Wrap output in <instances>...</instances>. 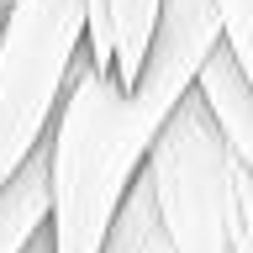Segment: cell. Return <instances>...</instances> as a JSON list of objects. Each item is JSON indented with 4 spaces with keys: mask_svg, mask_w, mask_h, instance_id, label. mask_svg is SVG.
Returning <instances> with one entry per match:
<instances>
[{
    "mask_svg": "<svg viewBox=\"0 0 253 253\" xmlns=\"http://www.w3.org/2000/svg\"><path fill=\"white\" fill-rule=\"evenodd\" d=\"M84 53L79 0H5L0 16V190L47 142L69 69Z\"/></svg>",
    "mask_w": 253,
    "mask_h": 253,
    "instance_id": "7a4b0ae2",
    "label": "cell"
},
{
    "mask_svg": "<svg viewBox=\"0 0 253 253\" xmlns=\"http://www.w3.org/2000/svg\"><path fill=\"white\" fill-rule=\"evenodd\" d=\"M47 227V158L42 148L11 174L0 190V253H21Z\"/></svg>",
    "mask_w": 253,
    "mask_h": 253,
    "instance_id": "5b68a950",
    "label": "cell"
},
{
    "mask_svg": "<svg viewBox=\"0 0 253 253\" xmlns=\"http://www.w3.org/2000/svg\"><path fill=\"white\" fill-rule=\"evenodd\" d=\"M195 100L206 106V116H211V126H216L221 148H227V158L237 164V174L253 185V95L248 84H243V74L232 69V58H227V47H211L201 63V74H195Z\"/></svg>",
    "mask_w": 253,
    "mask_h": 253,
    "instance_id": "277c9868",
    "label": "cell"
},
{
    "mask_svg": "<svg viewBox=\"0 0 253 253\" xmlns=\"http://www.w3.org/2000/svg\"><path fill=\"white\" fill-rule=\"evenodd\" d=\"M100 253H169V237H164L158 211H153L148 174H137V185L126 190V201H122V211H116V221H111Z\"/></svg>",
    "mask_w": 253,
    "mask_h": 253,
    "instance_id": "8992f818",
    "label": "cell"
},
{
    "mask_svg": "<svg viewBox=\"0 0 253 253\" xmlns=\"http://www.w3.org/2000/svg\"><path fill=\"white\" fill-rule=\"evenodd\" d=\"M0 16H5V0H0Z\"/></svg>",
    "mask_w": 253,
    "mask_h": 253,
    "instance_id": "9c48e42d",
    "label": "cell"
},
{
    "mask_svg": "<svg viewBox=\"0 0 253 253\" xmlns=\"http://www.w3.org/2000/svg\"><path fill=\"white\" fill-rule=\"evenodd\" d=\"M79 5H84V58L126 90L148 58L158 0H79Z\"/></svg>",
    "mask_w": 253,
    "mask_h": 253,
    "instance_id": "3957f363",
    "label": "cell"
},
{
    "mask_svg": "<svg viewBox=\"0 0 253 253\" xmlns=\"http://www.w3.org/2000/svg\"><path fill=\"white\" fill-rule=\"evenodd\" d=\"M211 0H158L153 42L132 84L100 74L84 53L69 69L58 116L47 126V253H100L126 190L137 185L164 122L190 95L216 47Z\"/></svg>",
    "mask_w": 253,
    "mask_h": 253,
    "instance_id": "6da1fadb",
    "label": "cell"
},
{
    "mask_svg": "<svg viewBox=\"0 0 253 253\" xmlns=\"http://www.w3.org/2000/svg\"><path fill=\"white\" fill-rule=\"evenodd\" d=\"M237 195H243V243H237V253H253V185L243 179V174H237Z\"/></svg>",
    "mask_w": 253,
    "mask_h": 253,
    "instance_id": "52a82bcc",
    "label": "cell"
},
{
    "mask_svg": "<svg viewBox=\"0 0 253 253\" xmlns=\"http://www.w3.org/2000/svg\"><path fill=\"white\" fill-rule=\"evenodd\" d=\"M21 253H47V232H37V237L27 243V248H21Z\"/></svg>",
    "mask_w": 253,
    "mask_h": 253,
    "instance_id": "ba28073f",
    "label": "cell"
}]
</instances>
